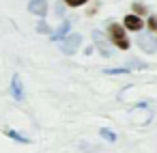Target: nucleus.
I'll return each instance as SVG.
<instances>
[{"instance_id":"obj_6","label":"nucleus","mask_w":157,"mask_h":153,"mask_svg":"<svg viewBox=\"0 0 157 153\" xmlns=\"http://www.w3.org/2000/svg\"><path fill=\"white\" fill-rule=\"evenodd\" d=\"M28 11L33 15H37V18H45L48 15V0H30Z\"/></svg>"},{"instance_id":"obj_4","label":"nucleus","mask_w":157,"mask_h":153,"mask_svg":"<svg viewBox=\"0 0 157 153\" xmlns=\"http://www.w3.org/2000/svg\"><path fill=\"white\" fill-rule=\"evenodd\" d=\"M93 41H95V48H97V52H99L101 56H105V58L112 56V50L108 48V41H105V37L101 35V30H95V33H93Z\"/></svg>"},{"instance_id":"obj_8","label":"nucleus","mask_w":157,"mask_h":153,"mask_svg":"<svg viewBox=\"0 0 157 153\" xmlns=\"http://www.w3.org/2000/svg\"><path fill=\"white\" fill-rule=\"evenodd\" d=\"M11 95H13V99H17V101L24 99V86H22V78H20L17 73H13V78H11Z\"/></svg>"},{"instance_id":"obj_11","label":"nucleus","mask_w":157,"mask_h":153,"mask_svg":"<svg viewBox=\"0 0 157 153\" xmlns=\"http://www.w3.org/2000/svg\"><path fill=\"white\" fill-rule=\"evenodd\" d=\"M131 9H133V15H142V13H146V7H144L142 2H133Z\"/></svg>"},{"instance_id":"obj_14","label":"nucleus","mask_w":157,"mask_h":153,"mask_svg":"<svg viewBox=\"0 0 157 153\" xmlns=\"http://www.w3.org/2000/svg\"><path fill=\"white\" fill-rule=\"evenodd\" d=\"M88 0H65V5L67 7H82V5H86Z\"/></svg>"},{"instance_id":"obj_10","label":"nucleus","mask_w":157,"mask_h":153,"mask_svg":"<svg viewBox=\"0 0 157 153\" xmlns=\"http://www.w3.org/2000/svg\"><path fill=\"white\" fill-rule=\"evenodd\" d=\"M105 140H110V142H116V134L112 131V129H108V127H101V131H99Z\"/></svg>"},{"instance_id":"obj_13","label":"nucleus","mask_w":157,"mask_h":153,"mask_svg":"<svg viewBox=\"0 0 157 153\" xmlns=\"http://www.w3.org/2000/svg\"><path fill=\"white\" fill-rule=\"evenodd\" d=\"M146 26H148V30H155V33H157V18H155V15H148Z\"/></svg>"},{"instance_id":"obj_9","label":"nucleus","mask_w":157,"mask_h":153,"mask_svg":"<svg viewBox=\"0 0 157 153\" xmlns=\"http://www.w3.org/2000/svg\"><path fill=\"white\" fill-rule=\"evenodd\" d=\"M5 134H7L11 140H17V142H24V144H28V142H30V138L22 136L20 131H15V129H11V127H7V129H5Z\"/></svg>"},{"instance_id":"obj_16","label":"nucleus","mask_w":157,"mask_h":153,"mask_svg":"<svg viewBox=\"0 0 157 153\" xmlns=\"http://www.w3.org/2000/svg\"><path fill=\"white\" fill-rule=\"evenodd\" d=\"M146 65L140 63V61H129V69H144Z\"/></svg>"},{"instance_id":"obj_5","label":"nucleus","mask_w":157,"mask_h":153,"mask_svg":"<svg viewBox=\"0 0 157 153\" xmlns=\"http://www.w3.org/2000/svg\"><path fill=\"white\" fill-rule=\"evenodd\" d=\"M123 26H125V30H133V33H138V30H142V28H144V22H142V18H140V15L129 13V15H125Z\"/></svg>"},{"instance_id":"obj_3","label":"nucleus","mask_w":157,"mask_h":153,"mask_svg":"<svg viewBox=\"0 0 157 153\" xmlns=\"http://www.w3.org/2000/svg\"><path fill=\"white\" fill-rule=\"evenodd\" d=\"M136 43H138V48H142L146 54H153V52H155V45H157V41H155V37H153L151 33H138Z\"/></svg>"},{"instance_id":"obj_7","label":"nucleus","mask_w":157,"mask_h":153,"mask_svg":"<svg viewBox=\"0 0 157 153\" xmlns=\"http://www.w3.org/2000/svg\"><path fill=\"white\" fill-rule=\"evenodd\" d=\"M69 30H71V22L69 20H63V24L52 33V41H65L69 37Z\"/></svg>"},{"instance_id":"obj_15","label":"nucleus","mask_w":157,"mask_h":153,"mask_svg":"<svg viewBox=\"0 0 157 153\" xmlns=\"http://www.w3.org/2000/svg\"><path fill=\"white\" fill-rule=\"evenodd\" d=\"M129 71V67H118V69H105V73H110V76H116V73H127Z\"/></svg>"},{"instance_id":"obj_2","label":"nucleus","mask_w":157,"mask_h":153,"mask_svg":"<svg viewBox=\"0 0 157 153\" xmlns=\"http://www.w3.org/2000/svg\"><path fill=\"white\" fill-rule=\"evenodd\" d=\"M80 45H82V35H78V33H73V35H69L65 41H63V54H75L78 50H80Z\"/></svg>"},{"instance_id":"obj_1","label":"nucleus","mask_w":157,"mask_h":153,"mask_svg":"<svg viewBox=\"0 0 157 153\" xmlns=\"http://www.w3.org/2000/svg\"><path fill=\"white\" fill-rule=\"evenodd\" d=\"M108 37H110V41H112L116 48H121V50H129V39H127V30H125V26L112 22V24L108 26Z\"/></svg>"},{"instance_id":"obj_12","label":"nucleus","mask_w":157,"mask_h":153,"mask_svg":"<svg viewBox=\"0 0 157 153\" xmlns=\"http://www.w3.org/2000/svg\"><path fill=\"white\" fill-rule=\"evenodd\" d=\"M37 33H41V35H50L52 30H50V26H48V24L41 20V22H39V26H37Z\"/></svg>"}]
</instances>
